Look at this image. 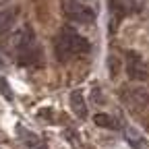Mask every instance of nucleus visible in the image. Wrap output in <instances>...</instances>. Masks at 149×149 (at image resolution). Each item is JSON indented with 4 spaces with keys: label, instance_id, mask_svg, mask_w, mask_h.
I'll list each match as a JSON object with an SVG mask.
<instances>
[{
    "label": "nucleus",
    "instance_id": "obj_2",
    "mask_svg": "<svg viewBox=\"0 0 149 149\" xmlns=\"http://www.w3.org/2000/svg\"><path fill=\"white\" fill-rule=\"evenodd\" d=\"M64 13L70 21H77V23H93L95 21V13L81 2H74V0L64 2Z\"/></svg>",
    "mask_w": 149,
    "mask_h": 149
},
{
    "label": "nucleus",
    "instance_id": "obj_10",
    "mask_svg": "<svg viewBox=\"0 0 149 149\" xmlns=\"http://www.w3.org/2000/svg\"><path fill=\"white\" fill-rule=\"evenodd\" d=\"M130 8V0H112V10L118 17H124Z\"/></svg>",
    "mask_w": 149,
    "mask_h": 149
},
{
    "label": "nucleus",
    "instance_id": "obj_7",
    "mask_svg": "<svg viewBox=\"0 0 149 149\" xmlns=\"http://www.w3.org/2000/svg\"><path fill=\"white\" fill-rule=\"evenodd\" d=\"M17 19V10L15 8H6V10H0V33H6L13 23Z\"/></svg>",
    "mask_w": 149,
    "mask_h": 149
},
{
    "label": "nucleus",
    "instance_id": "obj_12",
    "mask_svg": "<svg viewBox=\"0 0 149 149\" xmlns=\"http://www.w3.org/2000/svg\"><path fill=\"white\" fill-rule=\"evenodd\" d=\"M0 149H13V145H8L6 141H0Z\"/></svg>",
    "mask_w": 149,
    "mask_h": 149
},
{
    "label": "nucleus",
    "instance_id": "obj_8",
    "mask_svg": "<svg viewBox=\"0 0 149 149\" xmlns=\"http://www.w3.org/2000/svg\"><path fill=\"white\" fill-rule=\"evenodd\" d=\"M93 122H95V126H100V128H110V130L118 128V122L110 114H95L93 116Z\"/></svg>",
    "mask_w": 149,
    "mask_h": 149
},
{
    "label": "nucleus",
    "instance_id": "obj_6",
    "mask_svg": "<svg viewBox=\"0 0 149 149\" xmlns=\"http://www.w3.org/2000/svg\"><path fill=\"white\" fill-rule=\"evenodd\" d=\"M17 133H21V135L25 137L23 141H25L27 149H48L42 137H37V135H33V133H27V130H25L23 126H19V128H17Z\"/></svg>",
    "mask_w": 149,
    "mask_h": 149
},
{
    "label": "nucleus",
    "instance_id": "obj_5",
    "mask_svg": "<svg viewBox=\"0 0 149 149\" xmlns=\"http://www.w3.org/2000/svg\"><path fill=\"white\" fill-rule=\"evenodd\" d=\"M70 108H72V112H74L79 118H85V116H87L85 97H83V93H81L79 89H74V91L70 93Z\"/></svg>",
    "mask_w": 149,
    "mask_h": 149
},
{
    "label": "nucleus",
    "instance_id": "obj_13",
    "mask_svg": "<svg viewBox=\"0 0 149 149\" xmlns=\"http://www.w3.org/2000/svg\"><path fill=\"white\" fill-rule=\"evenodd\" d=\"M10 0H0V6H4V4H8Z\"/></svg>",
    "mask_w": 149,
    "mask_h": 149
},
{
    "label": "nucleus",
    "instance_id": "obj_9",
    "mask_svg": "<svg viewBox=\"0 0 149 149\" xmlns=\"http://www.w3.org/2000/svg\"><path fill=\"white\" fill-rule=\"evenodd\" d=\"M124 137H126V141H128L130 145H133L135 149H143V147H145V143H143V137L137 133L135 128L126 126V128H124Z\"/></svg>",
    "mask_w": 149,
    "mask_h": 149
},
{
    "label": "nucleus",
    "instance_id": "obj_1",
    "mask_svg": "<svg viewBox=\"0 0 149 149\" xmlns=\"http://www.w3.org/2000/svg\"><path fill=\"white\" fill-rule=\"evenodd\" d=\"M83 52H89V42L83 35H79L74 29L66 27L58 35V40H56V56H58V60L64 62V60L70 58V56L83 54Z\"/></svg>",
    "mask_w": 149,
    "mask_h": 149
},
{
    "label": "nucleus",
    "instance_id": "obj_4",
    "mask_svg": "<svg viewBox=\"0 0 149 149\" xmlns=\"http://www.w3.org/2000/svg\"><path fill=\"white\" fill-rule=\"evenodd\" d=\"M126 70L130 74V79H145L147 77V70H145V64L141 60V56L133 54V52L126 56Z\"/></svg>",
    "mask_w": 149,
    "mask_h": 149
},
{
    "label": "nucleus",
    "instance_id": "obj_3",
    "mask_svg": "<svg viewBox=\"0 0 149 149\" xmlns=\"http://www.w3.org/2000/svg\"><path fill=\"white\" fill-rule=\"evenodd\" d=\"M122 100L130 110H143L149 104V93L143 87H126L122 93Z\"/></svg>",
    "mask_w": 149,
    "mask_h": 149
},
{
    "label": "nucleus",
    "instance_id": "obj_11",
    "mask_svg": "<svg viewBox=\"0 0 149 149\" xmlns=\"http://www.w3.org/2000/svg\"><path fill=\"white\" fill-rule=\"evenodd\" d=\"M0 91L4 93V97H6V100H13V93H10V89H8V83H6L4 79H0Z\"/></svg>",
    "mask_w": 149,
    "mask_h": 149
}]
</instances>
